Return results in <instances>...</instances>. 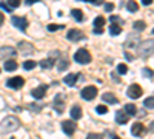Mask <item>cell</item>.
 <instances>
[{
  "instance_id": "obj_1",
  "label": "cell",
  "mask_w": 154,
  "mask_h": 139,
  "mask_svg": "<svg viewBox=\"0 0 154 139\" xmlns=\"http://www.w3.org/2000/svg\"><path fill=\"white\" fill-rule=\"evenodd\" d=\"M20 127V121L16 116H8L0 122V131L2 133H12Z\"/></svg>"
},
{
  "instance_id": "obj_2",
  "label": "cell",
  "mask_w": 154,
  "mask_h": 139,
  "mask_svg": "<svg viewBox=\"0 0 154 139\" xmlns=\"http://www.w3.org/2000/svg\"><path fill=\"white\" fill-rule=\"evenodd\" d=\"M137 54L140 57H148L154 53V39H148V40H143L137 45Z\"/></svg>"
},
{
  "instance_id": "obj_3",
  "label": "cell",
  "mask_w": 154,
  "mask_h": 139,
  "mask_svg": "<svg viewBox=\"0 0 154 139\" xmlns=\"http://www.w3.org/2000/svg\"><path fill=\"white\" fill-rule=\"evenodd\" d=\"M74 60L77 62V64H89L91 62V54H89V51H86L85 48H80V49H77L75 54H74Z\"/></svg>"
},
{
  "instance_id": "obj_4",
  "label": "cell",
  "mask_w": 154,
  "mask_h": 139,
  "mask_svg": "<svg viewBox=\"0 0 154 139\" xmlns=\"http://www.w3.org/2000/svg\"><path fill=\"white\" fill-rule=\"evenodd\" d=\"M80 96H82L85 100H93V99L97 96V88L93 87V85L85 87L83 90H82V93H80Z\"/></svg>"
},
{
  "instance_id": "obj_5",
  "label": "cell",
  "mask_w": 154,
  "mask_h": 139,
  "mask_svg": "<svg viewBox=\"0 0 154 139\" xmlns=\"http://www.w3.org/2000/svg\"><path fill=\"white\" fill-rule=\"evenodd\" d=\"M11 22H12V25L14 27H17L20 31H25L28 28V20L25 19V17H19V16H12V19H11Z\"/></svg>"
},
{
  "instance_id": "obj_6",
  "label": "cell",
  "mask_w": 154,
  "mask_h": 139,
  "mask_svg": "<svg viewBox=\"0 0 154 139\" xmlns=\"http://www.w3.org/2000/svg\"><path fill=\"white\" fill-rule=\"evenodd\" d=\"M19 51L23 56H31L34 53V45H31L29 42H19Z\"/></svg>"
},
{
  "instance_id": "obj_7",
  "label": "cell",
  "mask_w": 154,
  "mask_h": 139,
  "mask_svg": "<svg viewBox=\"0 0 154 139\" xmlns=\"http://www.w3.org/2000/svg\"><path fill=\"white\" fill-rule=\"evenodd\" d=\"M62 130L66 136H72L74 131H75V124H74V119L72 121H63L62 122Z\"/></svg>"
},
{
  "instance_id": "obj_8",
  "label": "cell",
  "mask_w": 154,
  "mask_h": 139,
  "mask_svg": "<svg viewBox=\"0 0 154 139\" xmlns=\"http://www.w3.org/2000/svg\"><path fill=\"white\" fill-rule=\"evenodd\" d=\"M23 84H25V81H23V77H20V76H16V77L6 81V85L9 88H12V90H19V88L23 87Z\"/></svg>"
},
{
  "instance_id": "obj_9",
  "label": "cell",
  "mask_w": 154,
  "mask_h": 139,
  "mask_svg": "<svg viewBox=\"0 0 154 139\" xmlns=\"http://www.w3.org/2000/svg\"><path fill=\"white\" fill-rule=\"evenodd\" d=\"M126 94L131 99H137V97L142 96V88H140V85H137V84H133V85H130V88H128Z\"/></svg>"
},
{
  "instance_id": "obj_10",
  "label": "cell",
  "mask_w": 154,
  "mask_h": 139,
  "mask_svg": "<svg viewBox=\"0 0 154 139\" xmlns=\"http://www.w3.org/2000/svg\"><path fill=\"white\" fill-rule=\"evenodd\" d=\"M66 37H68V40H71V42H79V40L85 39V34L80 30H69Z\"/></svg>"
},
{
  "instance_id": "obj_11",
  "label": "cell",
  "mask_w": 154,
  "mask_h": 139,
  "mask_svg": "<svg viewBox=\"0 0 154 139\" xmlns=\"http://www.w3.org/2000/svg\"><path fill=\"white\" fill-rule=\"evenodd\" d=\"M46 90H48V87H46V85H40V87L34 88V90L31 91V94H32V97H34V99L40 100V99H43V97H45Z\"/></svg>"
},
{
  "instance_id": "obj_12",
  "label": "cell",
  "mask_w": 154,
  "mask_h": 139,
  "mask_svg": "<svg viewBox=\"0 0 154 139\" xmlns=\"http://www.w3.org/2000/svg\"><path fill=\"white\" fill-rule=\"evenodd\" d=\"M17 51L12 46H2L0 48V59H6V57H14Z\"/></svg>"
},
{
  "instance_id": "obj_13",
  "label": "cell",
  "mask_w": 154,
  "mask_h": 139,
  "mask_svg": "<svg viewBox=\"0 0 154 139\" xmlns=\"http://www.w3.org/2000/svg\"><path fill=\"white\" fill-rule=\"evenodd\" d=\"M53 107H54V110H56L57 113H63V110H65V100H63V97H62L60 94L56 96L54 102H53Z\"/></svg>"
},
{
  "instance_id": "obj_14",
  "label": "cell",
  "mask_w": 154,
  "mask_h": 139,
  "mask_svg": "<svg viewBox=\"0 0 154 139\" xmlns=\"http://www.w3.org/2000/svg\"><path fill=\"white\" fill-rule=\"evenodd\" d=\"M116 122L117 124H126L128 122V113L126 111H122V110H119V111H116Z\"/></svg>"
},
{
  "instance_id": "obj_15",
  "label": "cell",
  "mask_w": 154,
  "mask_h": 139,
  "mask_svg": "<svg viewBox=\"0 0 154 139\" xmlns=\"http://www.w3.org/2000/svg\"><path fill=\"white\" fill-rule=\"evenodd\" d=\"M102 100H105L106 104H111V105L119 104V99L116 97L112 93H103V96H102Z\"/></svg>"
},
{
  "instance_id": "obj_16",
  "label": "cell",
  "mask_w": 154,
  "mask_h": 139,
  "mask_svg": "<svg viewBox=\"0 0 154 139\" xmlns=\"http://www.w3.org/2000/svg\"><path fill=\"white\" fill-rule=\"evenodd\" d=\"M143 131H145V128H143V125L140 124V122H136L133 127H131V133L134 134V136H140V134H143Z\"/></svg>"
},
{
  "instance_id": "obj_17",
  "label": "cell",
  "mask_w": 154,
  "mask_h": 139,
  "mask_svg": "<svg viewBox=\"0 0 154 139\" xmlns=\"http://www.w3.org/2000/svg\"><path fill=\"white\" fill-rule=\"evenodd\" d=\"M77 79H79V74H68V76H65V79H63V82H65L66 85H69V87H74V84L77 82Z\"/></svg>"
},
{
  "instance_id": "obj_18",
  "label": "cell",
  "mask_w": 154,
  "mask_h": 139,
  "mask_svg": "<svg viewBox=\"0 0 154 139\" xmlns=\"http://www.w3.org/2000/svg\"><path fill=\"white\" fill-rule=\"evenodd\" d=\"M71 118L74 119V121H77V119H80L82 118V108L79 107V105H74L72 108H71Z\"/></svg>"
},
{
  "instance_id": "obj_19",
  "label": "cell",
  "mask_w": 154,
  "mask_h": 139,
  "mask_svg": "<svg viewBox=\"0 0 154 139\" xmlns=\"http://www.w3.org/2000/svg\"><path fill=\"white\" fill-rule=\"evenodd\" d=\"M120 33H122V27H120L117 22H112L111 27H109V34L111 36H119Z\"/></svg>"
},
{
  "instance_id": "obj_20",
  "label": "cell",
  "mask_w": 154,
  "mask_h": 139,
  "mask_svg": "<svg viewBox=\"0 0 154 139\" xmlns=\"http://www.w3.org/2000/svg\"><path fill=\"white\" fill-rule=\"evenodd\" d=\"M17 62L14 60V59H8L6 62H5V70L6 71H16L17 70Z\"/></svg>"
},
{
  "instance_id": "obj_21",
  "label": "cell",
  "mask_w": 154,
  "mask_h": 139,
  "mask_svg": "<svg viewBox=\"0 0 154 139\" xmlns=\"http://www.w3.org/2000/svg\"><path fill=\"white\" fill-rule=\"evenodd\" d=\"M40 65L43 70H48V68H53L54 67V59L53 57H49V59H43V60H40Z\"/></svg>"
},
{
  "instance_id": "obj_22",
  "label": "cell",
  "mask_w": 154,
  "mask_h": 139,
  "mask_svg": "<svg viewBox=\"0 0 154 139\" xmlns=\"http://www.w3.org/2000/svg\"><path fill=\"white\" fill-rule=\"evenodd\" d=\"M125 111L128 113V116H136L137 115V108L134 104H126L125 105Z\"/></svg>"
},
{
  "instance_id": "obj_23",
  "label": "cell",
  "mask_w": 154,
  "mask_h": 139,
  "mask_svg": "<svg viewBox=\"0 0 154 139\" xmlns=\"http://www.w3.org/2000/svg\"><path fill=\"white\" fill-rule=\"evenodd\" d=\"M71 16H72L77 22H82V20H83V12H82L80 9H72V11H71Z\"/></svg>"
},
{
  "instance_id": "obj_24",
  "label": "cell",
  "mask_w": 154,
  "mask_h": 139,
  "mask_svg": "<svg viewBox=\"0 0 154 139\" xmlns=\"http://www.w3.org/2000/svg\"><path fill=\"white\" fill-rule=\"evenodd\" d=\"M126 9L130 11V12H136V11H139V5L131 0V2H128V3H126Z\"/></svg>"
},
{
  "instance_id": "obj_25",
  "label": "cell",
  "mask_w": 154,
  "mask_h": 139,
  "mask_svg": "<svg viewBox=\"0 0 154 139\" xmlns=\"http://www.w3.org/2000/svg\"><path fill=\"white\" fill-rule=\"evenodd\" d=\"M146 28V23L143 22V20H137V22H134V30H137V31H143Z\"/></svg>"
},
{
  "instance_id": "obj_26",
  "label": "cell",
  "mask_w": 154,
  "mask_h": 139,
  "mask_svg": "<svg viewBox=\"0 0 154 139\" xmlns=\"http://www.w3.org/2000/svg\"><path fill=\"white\" fill-rule=\"evenodd\" d=\"M35 67H37V64H35L34 60H25V64H23V68L28 70V71H29V70H34Z\"/></svg>"
},
{
  "instance_id": "obj_27",
  "label": "cell",
  "mask_w": 154,
  "mask_h": 139,
  "mask_svg": "<svg viewBox=\"0 0 154 139\" xmlns=\"http://www.w3.org/2000/svg\"><path fill=\"white\" fill-rule=\"evenodd\" d=\"M68 67H69V64H68V60H59V65H57V70L62 73V71H65V70H68Z\"/></svg>"
},
{
  "instance_id": "obj_28",
  "label": "cell",
  "mask_w": 154,
  "mask_h": 139,
  "mask_svg": "<svg viewBox=\"0 0 154 139\" xmlns=\"http://www.w3.org/2000/svg\"><path fill=\"white\" fill-rule=\"evenodd\" d=\"M46 28H48V31H51V33H53V31L62 30V28H63V25H57V23H49Z\"/></svg>"
},
{
  "instance_id": "obj_29",
  "label": "cell",
  "mask_w": 154,
  "mask_h": 139,
  "mask_svg": "<svg viewBox=\"0 0 154 139\" xmlns=\"http://www.w3.org/2000/svg\"><path fill=\"white\" fill-rule=\"evenodd\" d=\"M143 105H145L146 108H154V96L146 97V99H145V102H143Z\"/></svg>"
},
{
  "instance_id": "obj_30",
  "label": "cell",
  "mask_w": 154,
  "mask_h": 139,
  "mask_svg": "<svg viewBox=\"0 0 154 139\" xmlns=\"http://www.w3.org/2000/svg\"><path fill=\"white\" fill-rule=\"evenodd\" d=\"M103 25H105V17L99 16L94 19V27H103Z\"/></svg>"
},
{
  "instance_id": "obj_31",
  "label": "cell",
  "mask_w": 154,
  "mask_h": 139,
  "mask_svg": "<svg viewBox=\"0 0 154 139\" xmlns=\"http://www.w3.org/2000/svg\"><path fill=\"white\" fill-rule=\"evenodd\" d=\"M20 2H22V0H8V5L14 9V8H19L20 6Z\"/></svg>"
},
{
  "instance_id": "obj_32",
  "label": "cell",
  "mask_w": 154,
  "mask_h": 139,
  "mask_svg": "<svg viewBox=\"0 0 154 139\" xmlns=\"http://www.w3.org/2000/svg\"><path fill=\"white\" fill-rule=\"evenodd\" d=\"M96 111L99 113V115H105V113L108 111V108H106L105 105H97V108H96Z\"/></svg>"
},
{
  "instance_id": "obj_33",
  "label": "cell",
  "mask_w": 154,
  "mask_h": 139,
  "mask_svg": "<svg viewBox=\"0 0 154 139\" xmlns=\"http://www.w3.org/2000/svg\"><path fill=\"white\" fill-rule=\"evenodd\" d=\"M117 71H119V73H120V74H125V73H126V71H128V67H126V65H125V64H120V65H119V67H117Z\"/></svg>"
},
{
  "instance_id": "obj_34",
  "label": "cell",
  "mask_w": 154,
  "mask_h": 139,
  "mask_svg": "<svg viewBox=\"0 0 154 139\" xmlns=\"http://www.w3.org/2000/svg\"><path fill=\"white\" fill-rule=\"evenodd\" d=\"M0 9H5L6 12H11V11H12V8H11L9 5H6V3H3V2H0Z\"/></svg>"
},
{
  "instance_id": "obj_35",
  "label": "cell",
  "mask_w": 154,
  "mask_h": 139,
  "mask_svg": "<svg viewBox=\"0 0 154 139\" xmlns=\"http://www.w3.org/2000/svg\"><path fill=\"white\" fill-rule=\"evenodd\" d=\"M142 73H143L145 77H152V71H151L149 68H143V70H142Z\"/></svg>"
},
{
  "instance_id": "obj_36",
  "label": "cell",
  "mask_w": 154,
  "mask_h": 139,
  "mask_svg": "<svg viewBox=\"0 0 154 139\" xmlns=\"http://www.w3.org/2000/svg\"><path fill=\"white\" fill-rule=\"evenodd\" d=\"M112 9H114V5H112V3H106V5H105V11H106V12H111Z\"/></svg>"
},
{
  "instance_id": "obj_37",
  "label": "cell",
  "mask_w": 154,
  "mask_h": 139,
  "mask_svg": "<svg viewBox=\"0 0 154 139\" xmlns=\"http://www.w3.org/2000/svg\"><path fill=\"white\" fill-rule=\"evenodd\" d=\"M94 34H102V33H103V28H102V27H94Z\"/></svg>"
},
{
  "instance_id": "obj_38",
  "label": "cell",
  "mask_w": 154,
  "mask_h": 139,
  "mask_svg": "<svg viewBox=\"0 0 154 139\" xmlns=\"http://www.w3.org/2000/svg\"><path fill=\"white\" fill-rule=\"evenodd\" d=\"M35 2H38V0H25V3H26L28 6H31V5H34Z\"/></svg>"
},
{
  "instance_id": "obj_39",
  "label": "cell",
  "mask_w": 154,
  "mask_h": 139,
  "mask_svg": "<svg viewBox=\"0 0 154 139\" xmlns=\"http://www.w3.org/2000/svg\"><path fill=\"white\" fill-rule=\"evenodd\" d=\"M109 22H122V20H120V17H117V16H112V17L109 19Z\"/></svg>"
},
{
  "instance_id": "obj_40",
  "label": "cell",
  "mask_w": 154,
  "mask_h": 139,
  "mask_svg": "<svg viewBox=\"0 0 154 139\" xmlns=\"http://www.w3.org/2000/svg\"><path fill=\"white\" fill-rule=\"evenodd\" d=\"M142 3H143L145 6H148V5H151V3H152V0H142Z\"/></svg>"
},
{
  "instance_id": "obj_41",
  "label": "cell",
  "mask_w": 154,
  "mask_h": 139,
  "mask_svg": "<svg viewBox=\"0 0 154 139\" xmlns=\"http://www.w3.org/2000/svg\"><path fill=\"white\" fill-rule=\"evenodd\" d=\"M29 108H32V110H35V111H40V110H42V107H35V105H29Z\"/></svg>"
},
{
  "instance_id": "obj_42",
  "label": "cell",
  "mask_w": 154,
  "mask_h": 139,
  "mask_svg": "<svg viewBox=\"0 0 154 139\" xmlns=\"http://www.w3.org/2000/svg\"><path fill=\"white\" fill-rule=\"evenodd\" d=\"M125 56H126V59H128V60H133V59H134V57H133V56H131L130 53H128V51L125 53Z\"/></svg>"
},
{
  "instance_id": "obj_43",
  "label": "cell",
  "mask_w": 154,
  "mask_h": 139,
  "mask_svg": "<svg viewBox=\"0 0 154 139\" xmlns=\"http://www.w3.org/2000/svg\"><path fill=\"white\" fill-rule=\"evenodd\" d=\"M103 2H105V0H94V5H102Z\"/></svg>"
},
{
  "instance_id": "obj_44",
  "label": "cell",
  "mask_w": 154,
  "mask_h": 139,
  "mask_svg": "<svg viewBox=\"0 0 154 139\" xmlns=\"http://www.w3.org/2000/svg\"><path fill=\"white\" fill-rule=\"evenodd\" d=\"M3 22H5V16L2 14V12H0V25H2Z\"/></svg>"
},
{
  "instance_id": "obj_45",
  "label": "cell",
  "mask_w": 154,
  "mask_h": 139,
  "mask_svg": "<svg viewBox=\"0 0 154 139\" xmlns=\"http://www.w3.org/2000/svg\"><path fill=\"white\" fill-rule=\"evenodd\" d=\"M149 130H151V131H154V122L151 124V127H149Z\"/></svg>"
},
{
  "instance_id": "obj_46",
  "label": "cell",
  "mask_w": 154,
  "mask_h": 139,
  "mask_svg": "<svg viewBox=\"0 0 154 139\" xmlns=\"http://www.w3.org/2000/svg\"><path fill=\"white\" fill-rule=\"evenodd\" d=\"M85 2H89V3H94V0H85Z\"/></svg>"
},
{
  "instance_id": "obj_47",
  "label": "cell",
  "mask_w": 154,
  "mask_h": 139,
  "mask_svg": "<svg viewBox=\"0 0 154 139\" xmlns=\"http://www.w3.org/2000/svg\"><path fill=\"white\" fill-rule=\"evenodd\" d=\"M152 34H154V28H152Z\"/></svg>"
}]
</instances>
